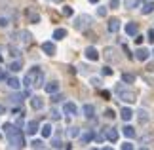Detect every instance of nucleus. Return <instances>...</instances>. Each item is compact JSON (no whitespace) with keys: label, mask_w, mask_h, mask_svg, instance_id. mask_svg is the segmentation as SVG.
<instances>
[{"label":"nucleus","mask_w":154,"mask_h":150,"mask_svg":"<svg viewBox=\"0 0 154 150\" xmlns=\"http://www.w3.org/2000/svg\"><path fill=\"white\" fill-rule=\"evenodd\" d=\"M38 129H40V125H38L36 120H31V122H27V125H25V133L27 135H34Z\"/></svg>","instance_id":"5"},{"label":"nucleus","mask_w":154,"mask_h":150,"mask_svg":"<svg viewBox=\"0 0 154 150\" xmlns=\"http://www.w3.org/2000/svg\"><path fill=\"white\" fill-rule=\"evenodd\" d=\"M31 146H32V148H44V142L38 141V139H34V141L31 142Z\"/></svg>","instance_id":"34"},{"label":"nucleus","mask_w":154,"mask_h":150,"mask_svg":"<svg viewBox=\"0 0 154 150\" xmlns=\"http://www.w3.org/2000/svg\"><path fill=\"white\" fill-rule=\"evenodd\" d=\"M8 86H10L11 89H19V87H21V82L17 80V78L11 76V78H8Z\"/></svg>","instance_id":"23"},{"label":"nucleus","mask_w":154,"mask_h":150,"mask_svg":"<svg viewBox=\"0 0 154 150\" xmlns=\"http://www.w3.org/2000/svg\"><path fill=\"white\" fill-rule=\"evenodd\" d=\"M122 133H124L126 139H133V137H135V127H131V125H124Z\"/></svg>","instance_id":"14"},{"label":"nucleus","mask_w":154,"mask_h":150,"mask_svg":"<svg viewBox=\"0 0 154 150\" xmlns=\"http://www.w3.org/2000/svg\"><path fill=\"white\" fill-rule=\"evenodd\" d=\"M44 89H46V93H55L57 91V89H59V84L57 82H48V84H46V86H44Z\"/></svg>","instance_id":"16"},{"label":"nucleus","mask_w":154,"mask_h":150,"mask_svg":"<svg viewBox=\"0 0 154 150\" xmlns=\"http://www.w3.org/2000/svg\"><path fill=\"white\" fill-rule=\"evenodd\" d=\"M53 2H57V4H59V2H63V0H53Z\"/></svg>","instance_id":"50"},{"label":"nucleus","mask_w":154,"mask_h":150,"mask_svg":"<svg viewBox=\"0 0 154 150\" xmlns=\"http://www.w3.org/2000/svg\"><path fill=\"white\" fill-rule=\"evenodd\" d=\"M122 82H124V84H133V82H135V76L129 74V72H124V74H122Z\"/></svg>","instance_id":"27"},{"label":"nucleus","mask_w":154,"mask_h":150,"mask_svg":"<svg viewBox=\"0 0 154 150\" xmlns=\"http://www.w3.org/2000/svg\"><path fill=\"white\" fill-rule=\"evenodd\" d=\"M91 86H99V84H101V80H99V78H91Z\"/></svg>","instance_id":"45"},{"label":"nucleus","mask_w":154,"mask_h":150,"mask_svg":"<svg viewBox=\"0 0 154 150\" xmlns=\"http://www.w3.org/2000/svg\"><path fill=\"white\" fill-rule=\"evenodd\" d=\"M105 53H106V59H109V61H110V59H114V61H116V57H114V53H116V51H114V50H110V47H109V50H106Z\"/></svg>","instance_id":"36"},{"label":"nucleus","mask_w":154,"mask_h":150,"mask_svg":"<svg viewBox=\"0 0 154 150\" xmlns=\"http://www.w3.org/2000/svg\"><path fill=\"white\" fill-rule=\"evenodd\" d=\"M141 2H143V0H126V8H128V10L139 8V6H141Z\"/></svg>","instance_id":"24"},{"label":"nucleus","mask_w":154,"mask_h":150,"mask_svg":"<svg viewBox=\"0 0 154 150\" xmlns=\"http://www.w3.org/2000/svg\"><path fill=\"white\" fill-rule=\"evenodd\" d=\"M2 78H4V74H2V72H0V80H2Z\"/></svg>","instance_id":"51"},{"label":"nucleus","mask_w":154,"mask_h":150,"mask_svg":"<svg viewBox=\"0 0 154 150\" xmlns=\"http://www.w3.org/2000/svg\"><path fill=\"white\" fill-rule=\"evenodd\" d=\"M137 114H139V122H141V124H146V122H149V112H146V110L141 109Z\"/></svg>","instance_id":"28"},{"label":"nucleus","mask_w":154,"mask_h":150,"mask_svg":"<svg viewBox=\"0 0 154 150\" xmlns=\"http://www.w3.org/2000/svg\"><path fill=\"white\" fill-rule=\"evenodd\" d=\"M149 55H150V51L145 50V47H139V50L135 51V59H139V61H146Z\"/></svg>","instance_id":"9"},{"label":"nucleus","mask_w":154,"mask_h":150,"mask_svg":"<svg viewBox=\"0 0 154 150\" xmlns=\"http://www.w3.org/2000/svg\"><path fill=\"white\" fill-rule=\"evenodd\" d=\"M149 42H154V29L149 31Z\"/></svg>","instance_id":"46"},{"label":"nucleus","mask_w":154,"mask_h":150,"mask_svg":"<svg viewBox=\"0 0 154 150\" xmlns=\"http://www.w3.org/2000/svg\"><path fill=\"white\" fill-rule=\"evenodd\" d=\"M106 29H109L110 32H118V29H120V19H110Z\"/></svg>","instance_id":"15"},{"label":"nucleus","mask_w":154,"mask_h":150,"mask_svg":"<svg viewBox=\"0 0 154 150\" xmlns=\"http://www.w3.org/2000/svg\"><path fill=\"white\" fill-rule=\"evenodd\" d=\"M114 91L118 95V99L124 101V103H135V101H137V91L131 89L128 84H118Z\"/></svg>","instance_id":"1"},{"label":"nucleus","mask_w":154,"mask_h":150,"mask_svg":"<svg viewBox=\"0 0 154 150\" xmlns=\"http://www.w3.org/2000/svg\"><path fill=\"white\" fill-rule=\"evenodd\" d=\"M103 74H105V76H110V74H112V69L105 67V69H103Z\"/></svg>","instance_id":"44"},{"label":"nucleus","mask_w":154,"mask_h":150,"mask_svg":"<svg viewBox=\"0 0 154 150\" xmlns=\"http://www.w3.org/2000/svg\"><path fill=\"white\" fill-rule=\"evenodd\" d=\"M97 15L99 17H106V8H105V6H99V8H97Z\"/></svg>","instance_id":"35"},{"label":"nucleus","mask_w":154,"mask_h":150,"mask_svg":"<svg viewBox=\"0 0 154 150\" xmlns=\"http://www.w3.org/2000/svg\"><path fill=\"white\" fill-rule=\"evenodd\" d=\"M8 25V19H0V27H6Z\"/></svg>","instance_id":"47"},{"label":"nucleus","mask_w":154,"mask_h":150,"mask_svg":"<svg viewBox=\"0 0 154 150\" xmlns=\"http://www.w3.org/2000/svg\"><path fill=\"white\" fill-rule=\"evenodd\" d=\"M40 133H42V137H51V133H53V127H51V124H44L42 125V129H40Z\"/></svg>","instance_id":"19"},{"label":"nucleus","mask_w":154,"mask_h":150,"mask_svg":"<svg viewBox=\"0 0 154 150\" xmlns=\"http://www.w3.org/2000/svg\"><path fill=\"white\" fill-rule=\"evenodd\" d=\"M51 146H53V148H65V145H63L61 141H57V139L51 141Z\"/></svg>","instance_id":"37"},{"label":"nucleus","mask_w":154,"mask_h":150,"mask_svg":"<svg viewBox=\"0 0 154 150\" xmlns=\"http://www.w3.org/2000/svg\"><path fill=\"white\" fill-rule=\"evenodd\" d=\"M120 116H122V120H124V122H129V120L133 118V110H131V109H128V106H126V109H122Z\"/></svg>","instance_id":"18"},{"label":"nucleus","mask_w":154,"mask_h":150,"mask_svg":"<svg viewBox=\"0 0 154 150\" xmlns=\"http://www.w3.org/2000/svg\"><path fill=\"white\" fill-rule=\"evenodd\" d=\"M63 97H61V95H57V91L55 93H51V101H55V103H57V101H61Z\"/></svg>","instance_id":"43"},{"label":"nucleus","mask_w":154,"mask_h":150,"mask_svg":"<svg viewBox=\"0 0 154 150\" xmlns=\"http://www.w3.org/2000/svg\"><path fill=\"white\" fill-rule=\"evenodd\" d=\"M8 141H10V146H11V148H23V146H25V141H23L21 131H19V133L10 135V137H8Z\"/></svg>","instance_id":"4"},{"label":"nucleus","mask_w":154,"mask_h":150,"mask_svg":"<svg viewBox=\"0 0 154 150\" xmlns=\"http://www.w3.org/2000/svg\"><path fill=\"white\" fill-rule=\"evenodd\" d=\"M118 6H120V0H110L109 2V8H112V10H116Z\"/></svg>","instance_id":"39"},{"label":"nucleus","mask_w":154,"mask_h":150,"mask_svg":"<svg viewBox=\"0 0 154 150\" xmlns=\"http://www.w3.org/2000/svg\"><path fill=\"white\" fill-rule=\"evenodd\" d=\"M152 10H154V2H145V4H143V8H141V11H143L145 15H149Z\"/></svg>","instance_id":"25"},{"label":"nucleus","mask_w":154,"mask_h":150,"mask_svg":"<svg viewBox=\"0 0 154 150\" xmlns=\"http://www.w3.org/2000/svg\"><path fill=\"white\" fill-rule=\"evenodd\" d=\"M42 82H44V74H42V70H40V67H32L27 72L25 80H23V84H25L27 87H31V86L40 87V86H42Z\"/></svg>","instance_id":"2"},{"label":"nucleus","mask_w":154,"mask_h":150,"mask_svg":"<svg viewBox=\"0 0 154 150\" xmlns=\"http://www.w3.org/2000/svg\"><path fill=\"white\" fill-rule=\"evenodd\" d=\"M8 99H10L11 105H23V101H25V95L19 93V95H11V97H8Z\"/></svg>","instance_id":"20"},{"label":"nucleus","mask_w":154,"mask_h":150,"mask_svg":"<svg viewBox=\"0 0 154 150\" xmlns=\"http://www.w3.org/2000/svg\"><path fill=\"white\" fill-rule=\"evenodd\" d=\"M152 53H154V51H152Z\"/></svg>","instance_id":"53"},{"label":"nucleus","mask_w":154,"mask_h":150,"mask_svg":"<svg viewBox=\"0 0 154 150\" xmlns=\"http://www.w3.org/2000/svg\"><path fill=\"white\" fill-rule=\"evenodd\" d=\"M65 112L67 114H70V116H76V114H78V106H76L74 103H65Z\"/></svg>","instance_id":"12"},{"label":"nucleus","mask_w":154,"mask_h":150,"mask_svg":"<svg viewBox=\"0 0 154 150\" xmlns=\"http://www.w3.org/2000/svg\"><path fill=\"white\" fill-rule=\"evenodd\" d=\"M105 137H106L109 141L116 142V141H118V131H116V129H112V127H109V129H106V133H105Z\"/></svg>","instance_id":"17"},{"label":"nucleus","mask_w":154,"mask_h":150,"mask_svg":"<svg viewBox=\"0 0 154 150\" xmlns=\"http://www.w3.org/2000/svg\"><path fill=\"white\" fill-rule=\"evenodd\" d=\"M0 61H2V55H0Z\"/></svg>","instance_id":"52"},{"label":"nucleus","mask_w":154,"mask_h":150,"mask_svg":"<svg viewBox=\"0 0 154 150\" xmlns=\"http://www.w3.org/2000/svg\"><path fill=\"white\" fill-rule=\"evenodd\" d=\"M131 148H133V145H131V142H128V141L122 145V150H131Z\"/></svg>","instance_id":"42"},{"label":"nucleus","mask_w":154,"mask_h":150,"mask_svg":"<svg viewBox=\"0 0 154 150\" xmlns=\"http://www.w3.org/2000/svg\"><path fill=\"white\" fill-rule=\"evenodd\" d=\"M93 25V17L88 15V14H82L74 19V29L76 31H86V29H90Z\"/></svg>","instance_id":"3"},{"label":"nucleus","mask_w":154,"mask_h":150,"mask_svg":"<svg viewBox=\"0 0 154 150\" xmlns=\"http://www.w3.org/2000/svg\"><path fill=\"white\" fill-rule=\"evenodd\" d=\"M88 2H91V4H97V2H99V0H88Z\"/></svg>","instance_id":"49"},{"label":"nucleus","mask_w":154,"mask_h":150,"mask_svg":"<svg viewBox=\"0 0 154 150\" xmlns=\"http://www.w3.org/2000/svg\"><path fill=\"white\" fill-rule=\"evenodd\" d=\"M2 129H4L6 137H10V135H14V133H19V127H15L14 124H4V125H2Z\"/></svg>","instance_id":"10"},{"label":"nucleus","mask_w":154,"mask_h":150,"mask_svg":"<svg viewBox=\"0 0 154 150\" xmlns=\"http://www.w3.org/2000/svg\"><path fill=\"white\" fill-rule=\"evenodd\" d=\"M124 31H126V34H128V36H137V31H139V27H137V23H128Z\"/></svg>","instance_id":"8"},{"label":"nucleus","mask_w":154,"mask_h":150,"mask_svg":"<svg viewBox=\"0 0 154 150\" xmlns=\"http://www.w3.org/2000/svg\"><path fill=\"white\" fill-rule=\"evenodd\" d=\"M61 14H63L65 17H70V15L74 14V10L70 8V6H63V8H61Z\"/></svg>","instance_id":"31"},{"label":"nucleus","mask_w":154,"mask_h":150,"mask_svg":"<svg viewBox=\"0 0 154 150\" xmlns=\"http://www.w3.org/2000/svg\"><path fill=\"white\" fill-rule=\"evenodd\" d=\"M42 51L46 53V55H55L57 47H55L53 42H44V44H42Z\"/></svg>","instance_id":"6"},{"label":"nucleus","mask_w":154,"mask_h":150,"mask_svg":"<svg viewBox=\"0 0 154 150\" xmlns=\"http://www.w3.org/2000/svg\"><path fill=\"white\" fill-rule=\"evenodd\" d=\"M19 36H21V42H23V44H31V40H32V34L29 32V31H21Z\"/></svg>","instance_id":"21"},{"label":"nucleus","mask_w":154,"mask_h":150,"mask_svg":"<svg viewBox=\"0 0 154 150\" xmlns=\"http://www.w3.org/2000/svg\"><path fill=\"white\" fill-rule=\"evenodd\" d=\"M105 116H106V118H112V120H114V116H116V112L112 110V109H106V110H105Z\"/></svg>","instance_id":"38"},{"label":"nucleus","mask_w":154,"mask_h":150,"mask_svg":"<svg viewBox=\"0 0 154 150\" xmlns=\"http://www.w3.org/2000/svg\"><path fill=\"white\" fill-rule=\"evenodd\" d=\"M27 15H29V21H31V23H38L40 21V15L34 10H27Z\"/></svg>","instance_id":"22"},{"label":"nucleus","mask_w":154,"mask_h":150,"mask_svg":"<svg viewBox=\"0 0 154 150\" xmlns=\"http://www.w3.org/2000/svg\"><path fill=\"white\" fill-rule=\"evenodd\" d=\"M8 50H10V55H14V57H19V55H21V53H19V50H17L15 46H10Z\"/></svg>","instance_id":"33"},{"label":"nucleus","mask_w":154,"mask_h":150,"mask_svg":"<svg viewBox=\"0 0 154 150\" xmlns=\"http://www.w3.org/2000/svg\"><path fill=\"white\" fill-rule=\"evenodd\" d=\"M31 106H32L34 110H42V109H44V101L40 99L38 95H34V97L31 99Z\"/></svg>","instance_id":"11"},{"label":"nucleus","mask_w":154,"mask_h":150,"mask_svg":"<svg viewBox=\"0 0 154 150\" xmlns=\"http://www.w3.org/2000/svg\"><path fill=\"white\" fill-rule=\"evenodd\" d=\"M65 36H67V31H65V29H55V32H53V38L55 40H63Z\"/></svg>","instance_id":"26"},{"label":"nucleus","mask_w":154,"mask_h":150,"mask_svg":"<svg viewBox=\"0 0 154 150\" xmlns=\"http://www.w3.org/2000/svg\"><path fill=\"white\" fill-rule=\"evenodd\" d=\"M69 133L72 135V137H78V135H80V129H78V127H70V131H69Z\"/></svg>","instance_id":"40"},{"label":"nucleus","mask_w":154,"mask_h":150,"mask_svg":"<svg viewBox=\"0 0 154 150\" xmlns=\"http://www.w3.org/2000/svg\"><path fill=\"white\" fill-rule=\"evenodd\" d=\"M21 69H23V65H21V61H14V63L10 65V70H11V72H19Z\"/></svg>","instance_id":"30"},{"label":"nucleus","mask_w":154,"mask_h":150,"mask_svg":"<svg viewBox=\"0 0 154 150\" xmlns=\"http://www.w3.org/2000/svg\"><path fill=\"white\" fill-rule=\"evenodd\" d=\"M93 139H95V141H97V142H103V141H105V139H106V137H105V135H103V133H99V135H93Z\"/></svg>","instance_id":"41"},{"label":"nucleus","mask_w":154,"mask_h":150,"mask_svg":"<svg viewBox=\"0 0 154 150\" xmlns=\"http://www.w3.org/2000/svg\"><path fill=\"white\" fill-rule=\"evenodd\" d=\"M51 120H53V122H57V120H61V114H59V110L57 109H51Z\"/></svg>","instance_id":"32"},{"label":"nucleus","mask_w":154,"mask_h":150,"mask_svg":"<svg viewBox=\"0 0 154 150\" xmlns=\"http://www.w3.org/2000/svg\"><path fill=\"white\" fill-rule=\"evenodd\" d=\"M82 114H84L86 118H93V114H95V106H93V105H84V106H82Z\"/></svg>","instance_id":"13"},{"label":"nucleus","mask_w":154,"mask_h":150,"mask_svg":"<svg viewBox=\"0 0 154 150\" xmlns=\"http://www.w3.org/2000/svg\"><path fill=\"white\" fill-rule=\"evenodd\" d=\"M86 57L88 59H90V61H97V59H99V51L95 50V47H93V46H90V47H86Z\"/></svg>","instance_id":"7"},{"label":"nucleus","mask_w":154,"mask_h":150,"mask_svg":"<svg viewBox=\"0 0 154 150\" xmlns=\"http://www.w3.org/2000/svg\"><path fill=\"white\" fill-rule=\"evenodd\" d=\"M4 110H6V109H4V106H2V105H0V114H4Z\"/></svg>","instance_id":"48"},{"label":"nucleus","mask_w":154,"mask_h":150,"mask_svg":"<svg viewBox=\"0 0 154 150\" xmlns=\"http://www.w3.org/2000/svg\"><path fill=\"white\" fill-rule=\"evenodd\" d=\"M91 139H93V133H91V131H86L84 135H80V141H82V145H86V142H90Z\"/></svg>","instance_id":"29"}]
</instances>
